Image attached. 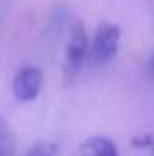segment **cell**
<instances>
[{"label": "cell", "mask_w": 154, "mask_h": 156, "mask_svg": "<svg viewBox=\"0 0 154 156\" xmlns=\"http://www.w3.org/2000/svg\"><path fill=\"white\" fill-rule=\"evenodd\" d=\"M119 42H121V28L117 24L111 22H103L99 24L95 32L93 44L89 48V61L91 65H105L117 55L119 50Z\"/></svg>", "instance_id": "6da1fadb"}, {"label": "cell", "mask_w": 154, "mask_h": 156, "mask_svg": "<svg viewBox=\"0 0 154 156\" xmlns=\"http://www.w3.org/2000/svg\"><path fill=\"white\" fill-rule=\"evenodd\" d=\"M89 36L85 32V26L81 22H77L69 34V42H67V53H65V77L73 79L79 73L81 65L85 63V59H89Z\"/></svg>", "instance_id": "7a4b0ae2"}, {"label": "cell", "mask_w": 154, "mask_h": 156, "mask_svg": "<svg viewBox=\"0 0 154 156\" xmlns=\"http://www.w3.org/2000/svg\"><path fill=\"white\" fill-rule=\"evenodd\" d=\"M44 85V73L42 69L38 67H22L18 73L14 75V81H12V93L18 101L26 103V101H34L36 97L40 95Z\"/></svg>", "instance_id": "3957f363"}, {"label": "cell", "mask_w": 154, "mask_h": 156, "mask_svg": "<svg viewBox=\"0 0 154 156\" xmlns=\"http://www.w3.org/2000/svg\"><path fill=\"white\" fill-rule=\"evenodd\" d=\"M79 156H119V150L111 138L93 136L79 146Z\"/></svg>", "instance_id": "277c9868"}, {"label": "cell", "mask_w": 154, "mask_h": 156, "mask_svg": "<svg viewBox=\"0 0 154 156\" xmlns=\"http://www.w3.org/2000/svg\"><path fill=\"white\" fill-rule=\"evenodd\" d=\"M58 146L54 142H38L26 156H55Z\"/></svg>", "instance_id": "5b68a950"}, {"label": "cell", "mask_w": 154, "mask_h": 156, "mask_svg": "<svg viewBox=\"0 0 154 156\" xmlns=\"http://www.w3.org/2000/svg\"><path fill=\"white\" fill-rule=\"evenodd\" d=\"M10 138V126H8L6 119L0 117V140H8Z\"/></svg>", "instance_id": "8992f818"}, {"label": "cell", "mask_w": 154, "mask_h": 156, "mask_svg": "<svg viewBox=\"0 0 154 156\" xmlns=\"http://www.w3.org/2000/svg\"><path fill=\"white\" fill-rule=\"evenodd\" d=\"M0 156H12L10 138H8V140H0Z\"/></svg>", "instance_id": "52a82bcc"}, {"label": "cell", "mask_w": 154, "mask_h": 156, "mask_svg": "<svg viewBox=\"0 0 154 156\" xmlns=\"http://www.w3.org/2000/svg\"><path fill=\"white\" fill-rule=\"evenodd\" d=\"M152 69H154V57H152Z\"/></svg>", "instance_id": "ba28073f"}]
</instances>
